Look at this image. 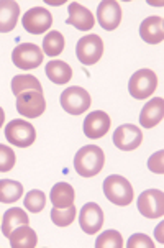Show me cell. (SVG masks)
<instances>
[{"mask_svg": "<svg viewBox=\"0 0 164 248\" xmlns=\"http://www.w3.org/2000/svg\"><path fill=\"white\" fill-rule=\"evenodd\" d=\"M105 165L104 151L95 145L82 146L74 156V170L82 178H94L97 176Z\"/></svg>", "mask_w": 164, "mask_h": 248, "instance_id": "obj_1", "label": "cell"}, {"mask_svg": "<svg viewBox=\"0 0 164 248\" xmlns=\"http://www.w3.org/2000/svg\"><path fill=\"white\" fill-rule=\"evenodd\" d=\"M104 194L115 205H130L133 202L132 183L120 174H110L104 181Z\"/></svg>", "mask_w": 164, "mask_h": 248, "instance_id": "obj_2", "label": "cell"}, {"mask_svg": "<svg viewBox=\"0 0 164 248\" xmlns=\"http://www.w3.org/2000/svg\"><path fill=\"white\" fill-rule=\"evenodd\" d=\"M158 87V76L151 69H140L136 71L128 82V91L133 99L145 100L149 99L154 94Z\"/></svg>", "mask_w": 164, "mask_h": 248, "instance_id": "obj_3", "label": "cell"}, {"mask_svg": "<svg viewBox=\"0 0 164 248\" xmlns=\"http://www.w3.org/2000/svg\"><path fill=\"white\" fill-rule=\"evenodd\" d=\"M5 138L10 145L16 146V148H27L35 143L36 130L30 122L16 119L12 120L5 127Z\"/></svg>", "mask_w": 164, "mask_h": 248, "instance_id": "obj_4", "label": "cell"}, {"mask_svg": "<svg viewBox=\"0 0 164 248\" xmlns=\"http://www.w3.org/2000/svg\"><path fill=\"white\" fill-rule=\"evenodd\" d=\"M43 51L35 43H22L15 46L14 53H12V61H14L16 68L22 71L36 69L43 62Z\"/></svg>", "mask_w": 164, "mask_h": 248, "instance_id": "obj_5", "label": "cell"}, {"mask_svg": "<svg viewBox=\"0 0 164 248\" xmlns=\"http://www.w3.org/2000/svg\"><path fill=\"white\" fill-rule=\"evenodd\" d=\"M90 94L79 86L67 87L61 94V107L71 115H81L90 107Z\"/></svg>", "mask_w": 164, "mask_h": 248, "instance_id": "obj_6", "label": "cell"}, {"mask_svg": "<svg viewBox=\"0 0 164 248\" xmlns=\"http://www.w3.org/2000/svg\"><path fill=\"white\" fill-rule=\"evenodd\" d=\"M77 60L86 66L95 64L104 54V41L99 35H86L75 45Z\"/></svg>", "mask_w": 164, "mask_h": 248, "instance_id": "obj_7", "label": "cell"}, {"mask_svg": "<svg viewBox=\"0 0 164 248\" xmlns=\"http://www.w3.org/2000/svg\"><path fill=\"white\" fill-rule=\"evenodd\" d=\"M46 110V100L43 92L27 91L16 95V112L27 119H38Z\"/></svg>", "mask_w": 164, "mask_h": 248, "instance_id": "obj_8", "label": "cell"}, {"mask_svg": "<svg viewBox=\"0 0 164 248\" xmlns=\"http://www.w3.org/2000/svg\"><path fill=\"white\" fill-rule=\"evenodd\" d=\"M23 28L31 35H41L46 33L53 25V16L48 8L45 7H33L22 18Z\"/></svg>", "mask_w": 164, "mask_h": 248, "instance_id": "obj_9", "label": "cell"}, {"mask_svg": "<svg viewBox=\"0 0 164 248\" xmlns=\"http://www.w3.org/2000/svg\"><path fill=\"white\" fill-rule=\"evenodd\" d=\"M138 211L146 218H158L164 214V194L159 189H148L138 197Z\"/></svg>", "mask_w": 164, "mask_h": 248, "instance_id": "obj_10", "label": "cell"}, {"mask_svg": "<svg viewBox=\"0 0 164 248\" xmlns=\"http://www.w3.org/2000/svg\"><path fill=\"white\" fill-rule=\"evenodd\" d=\"M143 132L136 125L125 124L120 125L113 133V145L121 151H133L141 145Z\"/></svg>", "mask_w": 164, "mask_h": 248, "instance_id": "obj_11", "label": "cell"}, {"mask_svg": "<svg viewBox=\"0 0 164 248\" xmlns=\"http://www.w3.org/2000/svg\"><path fill=\"white\" fill-rule=\"evenodd\" d=\"M97 22L107 31H113L119 28L121 22V7L115 0H104L97 8Z\"/></svg>", "mask_w": 164, "mask_h": 248, "instance_id": "obj_12", "label": "cell"}, {"mask_svg": "<svg viewBox=\"0 0 164 248\" xmlns=\"http://www.w3.org/2000/svg\"><path fill=\"white\" fill-rule=\"evenodd\" d=\"M108 130H110V117L104 110L90 112L84 120V135L92 140L105 137Z\"/></svg>", "mask_w": 164, "mask_h": 248, "instance_id": "obj_13", "label": "cell"}, {"mask_svg": "<svg viewBox=\"0 0 164 248\" xmlns=\"http://www.w3.org/2000/svg\"><path fill=\"white\" fill-rule=\"evenodd\" d=\"M79 224L87 235L97 233L104 225V211L95 202L86 204L79 212Z\"/></svg>", "mask_w": 164, "mask_h": 248, "instance_id": "obj_14", "label": "cell"}, {"mask_svg": "<svg viewBox=\"0 0 164 248\" xmlns=\"http://www.w3.org/2000/svg\"><path fill=\"white\" fill-rule=\"evenodd\" d=\"M67 8H69V18L66 20L67 25H73L81 31H89L94 28L95 16L92 15L89 8H86L77 2H73Z\"/></svg>", "mask_w": 164, "mask_h": 248, "instance_id": "obj_15", "label": "cell"}, {"mask_svg": "<svg viewBox=\"0 0 164 248\" xmlns=\"http://www.w3.org/2000/svg\"><path fill=\"white\" fill-rule=\"evenodd\" d=\"M164 119V100L161 97L151 99L146 102L140 113V124L145 128H153L158 124H161Z\"/></svg>", "mask_w": 164, "mask_h": 248, "instance_id": "obj_16", "label": "cell"}, {"mask_svg": "<svg viewBox=\"0 0 164 248\" xmlns=\"http://www.w3.org/2000/svg\"><path fill=\"white\" fill-rule=\"evenodd\" d=\"M140 36L148 45H158L164 40V28L161 16H148L140 25Z\"/></svg>", "mask_w": 164, "mask_h": 248, "instance_id": "obj_17", "label": "cell"}, {"mask_svg": "<svg viewBox=\"0 0 164 248\" xmlns=\"http://www.w3.org/2000/svg\"><path fill=\"white\" fill-rule=\"evenodd\" d=\"M20 7L14 0H0V33H8L16 27Z\"/></svg>", "mask_w": 164, "mask_h": 248, "instance_id": "obj_18", "label": "cell"}, {"mask_svg": "<svg viewBox=\"0 0 164 248\" xmlns=\"http://www.w3.org/2000/svg\"><path fill=\"white\" fill-rule=\"evenodd\" d=\"M12 248H35L38 245L36 232L28 224L20 225L8 235Z\"/></svg>", "mask_w": 164, "mask_h": 248, "instance_id": "obj_19", "label": "cell"}, {"mask_svg": "<svg viewBox=\"0 0 164 248\" xmlns=\"http://www.w3.org/2000/svg\"><path fill=\"white\" fill-rule=\"evenodd\" d=\"M46 76L48 79L58 86H62V84H67L73 78V69L71 66L67 64L64 61H60V60H53L46 64Z\"/></svg>", "mask_w": 164, "mask_h": 248, "instance_id": "obj_20", "label": "cell"}, {"mask_svg": "<svg viewBox=\"0 0 164 248\" xmlns=\"http://www.w3.org/2000/svg\"><path fill=\"white\" fill-rule=\"evenodd\" d=\"M49 197H51L53 207L64 209V207H69L71 204H74L75 192H74V189H73L71 184L58 183V184H54V186H53Z\"/></svg>", "mask_w": 164, "mask_h": 248, "instance_id": "obj_21", "label": "cell"}, {"mask_svg": "<svg viewBox=\"0 0 164 248\" xmlns=\"http://www.w3.org/2000/svg\"><path fill=\"white\" fill-rule=\"evenodd\" d=\"M30 222V217L27 216V212L20 207H14L8 209V211L3 214V220H2V233L8 237L16 227L25 225Z\"/></svg>", "mask_w": 164, "mask_h": 248, "instance_id": "obj_22", "label": "cell"}, {"mask_svg": "<svg viewBox=\"0 0 164 248\" xmlns=\"http://www.w3.org/2000/svg\"><path fill=\"white\" fill-rule=\"evenodd\" d=\"M23 196L22 183L14 179H0V202L14 204Z\"/></svg>", "mask_w": 164, "mask_h": 248, "instance_id": "obj_23", "label": "cell"}, {"mask_svg": "<svg viewBox=\"0 0 164 248\" xmlns=\"http://www.w3.org/2000/svg\"><path fill=\"white\" fill-rule=\"evenodd\" d=\"M27 91H38V92H43V87H41V82L38 81L35 76L31 74H18L12 79V92L14 95H20L22 92Z\"/></svg>", "mask_w": 164, "mask_h": 248, "instance_id": "obj_24", "label": "cell"}, {"mask_svg": "<svg viewBox=\"0 0 164 248\" xmlns=\"http://www.w3.org/2000/svg\"><path fill=\"white\" fill-rule=\"evenodd\" d=\"M62 49H64V36H62V33L56 30L49 31L43 40V53L54 58L60 56Z\"/></svg>", "mask_w": 164, "mask_h": 248, "instance_id": "obj_25", "label": "cell"}, {"mask_svg": "<svg viewBox=\"0 0 164 248\" xmlns=\"http://www.w3.org/2000/svg\"><path fill=\"white\" fill-rule=\"evenodd\" d=\"M75 216H77V209H75L74 204H71L69 207H64V209L53 207V211H51V220H53V224L58 227L71 225L75 220Z\"/></svg>", "mask_w": 164, "mask_h": 248, "instance_id": "obj_26", "label": "cell"}, {"mask_svg": "<svg viewBox=\"0 0 164 248\" xmlns=\"http://www.w3.org/2000/svg\"><path fill=\"white\" fill-rule=\"evenodd\" d=\"M23 204H25V207H27V211H30L31 214L41 212L45 209V204H46L45 192L38 191V189H33V191H30L27 196H25Z\"/></svg>", "mask_w": 164, "mask_h": 248, "instance_id": "obj_27", "label": "cell"}, {"mask_svg": "<svg viewBox=\"0 0 164 248\" xmlns=\"http://www.w3.org/2000/svg\"><path fill=\"white\" fill-rule=\"evenodd\" d=\"M123 238L117 230H105L102 235L95 240V248H121Z\"/></svg>", "mask_w": 164, "mask_h": 248, "instance_id": "obj_28", "label": "cell"}, {"mask_svg": "<svg viewBox=\"0 0 164 248\" xmlns=\"http://www.w3.org/2000/svg\"><path fill=\"white\" fill-rule=\"evenodd\" d=\"M16 163L15 151L10 146L0 145V173H8V171L14 170Z\"/></svg>", "mask_w": 164, "mask_h": 248, "instance_id": "obj_29", "label": "cell"}, {"mask_svg": "<svg viewBox=\"0 0 164 248\" xmlns=\"http://www.w3.org/2000/svg\"><path fill=\"white\" fill-rule=\"evenodd\" d=\"M127 247L128 248H138V247H141V248H145V247L146 248H154V243H153V240H151L149 237H146V235L136 233V235H132V237H130Z\"/></svg>", "mask_w": 164, "mask_h": 248, "instance_id": "obj_30", "label": "cell"}, {"mask_svg": "<svg viewBox=\"0 0 164 248\" xmlns=\"http://www.w3.org/2000/svg\"><path fill=\"white\" fill-rule=\"evenodd\" d=\"M163 158H164V153H163V151H158V153H154L153 156H151V158L148 159V168H149V171H153V173H156V174H163V173H164Z\"/></svg>", "mask_w": 164, "mask_h": 248, "instance_id": "obj_31", "label": "cell"}, {"mask_svg": "<svg viewBox=\"0 0 164 248\" xmlns=\"http://www.w3.org/2000/svg\"><path fill=\"white\" fill-rule=\"evenodd\" d=\"M3 122H5V112H3V108L0 107V127L3 125Z\"/></svg>", "mask_w": 164, "mask_h": 248, "instance_id": "obj_32", "label": "cell"}]
</instances>
